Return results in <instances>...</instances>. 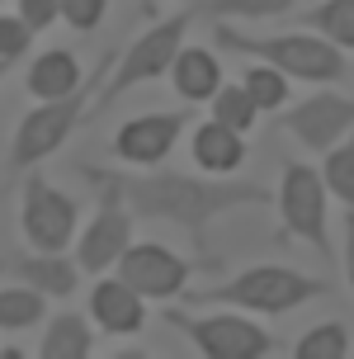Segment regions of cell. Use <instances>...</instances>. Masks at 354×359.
<instances>
[{"instance_id": "6da1fadb", "label": "cell", "mask_w": 354, "mask_h": 359, "mask_svg": "<svg viewBox=\"0 0 354 359\" xmlns=\"http://www.w3.org/2000/svg\"><path fill=\"white\" fill-rule=\"evenodd\" d=\"M76 175L90 184H109L118 189L132 217L147 222H170L189 236L198 255H208V227L217 217L236 213V208H269L279 194H269L255 180H231V175H184V170H104V165L76 161Z\"/></svg>"}, {"instance_id": "7a4b0ae2", "label": "cell", "mask_w": 354, "mask_h": 359, "mask_svg": "<svg viewBox=\"0 0 354 359\" xmlns=\"http://www.w3.org/2000/svg\"><path fill=\"white\" fill-rule=\"evenodd\" d=\"M212 43L222 53H236V57H250V62H269L279 67L283 76L293 81H340L345 76V48H336L326 34H279V38H260V34H241L231 29L227 19H217L212 29Z\"/></svg>"}, {"instance_id": "3957f363", "label": "cell", "mask_w": 354, "mask_h": 359, "mask_svg": "<svg viewBox=\"0 0 354 359\" xmlns=\"http://www.w3.org/2000/svg\"><path fill=\"white\" fill-rule=\"evenodd\" d=\"M321 293H326V279H312L302 269L250 265L241 274L222 279V284L189 293V307H241V312H260V317H283V312L312 303Z\"/></svg>"}, {"instance_id": "277c9868", "label": "cell", "mask_w": 354, "mask_h": 359, "mask_svg": "<svg viewBox=\"0 0 354 359\" xmlns=\"http://www.w3.org/2000/svg\"><path fill=\"white\" fill-rule=\"evenodd\" d=\"M114 72V53H104L95 62V72L81 81V86L71 90V95H57V100H38V109H29L15 128V147H10V170H34L38 161H48L57 147L71 137V128L86 118L90 100H95V90L100 81H109Z\"/></svg>"}, {"instance_id": "5b68a950", "label": "cell", "mask_w": 354, "mask_h": 359, "mask_svg": "<svg viewBox=\"0 0 354 359\" xmlns=\"http://www.w3.org/2000/svg\"><path fill=\"white\" fill-rule=\"evenodd\" d=\"M198 19V10H179V15H165L161 24H151L137 43H128L123 57H114V72H109V86L100 90V104H114L118 95H128L132 86L142 81H156V76L170 72V62L175 53L184 48V38H189V24Z\"/></svg>"}, {"instance_id": "8992f818", "label": "cell", "mask_w": 354, "mask_h": 359, "mask_svg": "<svg viewBox=\"0 0 354 359\" xmlns=\"http://www.w3.org/2000/svg\"><path fill=\"white\" fill-rule=\"evenodd\" d=\"M165 322L175 326L203 359H265V355H274V336H269L265 326H255L250 317H241V312L198 317V312H184V307H165Z\"/></svg>"}, {"instance_id": "52a82bcc", "label": "cell", "mask_w": 354, "mask_h": 359, "mask_svg": "<svg viewBox=\"0 0 354 359\" xmlns=\"http://www.w3.org/2000/svg\"><path fill=\"white\" fill-rule=\"evenodd\" d=\"M326 180L317 175V165H302V161H288L283 165V180H279V217L283 227L307 241V246H317L321 260H331V236H326Z\"/></svg>"}, {"instance_id": "ba28073f", "label": "cell", "mask_w": 354, "mask_h": 359, "mask_svg": "<svg viewBox=\"0 0 354 359\" xmlns=\"http://www.w3.org/2000/svg\"><path fill=\"white\" fill-rule=\"evenodd\" d=\"M19 227H24L34 251H67L81 232V203L71 194H62L57 184H48L43 175H29L24 180Z\"/></svg>"}, {"instance_id": "9c48e42d", "label": "cell", "mask_w": 354, "mask_h": 359, "mask_svg": "<svg viewBox=\"0 0 354 359\" xmlns=\"http://www.w3.org/2000/svg\"><path fill=\"white\" fill-rule=\"evenodd\" d=\"M279 128L293 133L307 151H321L326 156L340 137L354 133V100L350 95H336V90H317V95H307V100L283 109Z\"/></svg>"}, {"instance_id": "30bf717a", "label": "cell", "mask_w": 354, "mask_h": 359, "mask_svg": "<svg viewBox=\"0 0 354 359\" xmlns=\"http://www.w3.org/2000/svg\"><path fill=\"white\" fill-rule=\"evenodd\" d=\"M100 189V213L90 217L86 232H76V265L100 274V269H114L118 255L132 246V208H128L118 189L109 184H95Z\"/></svg>"}, {"instance_id": "8fae6325", "label": "cell", "mask_w": 354, "mask_h": 359, "mask_svg": "<svg viewBox=\"0 0 354 359\" xmlns=\"http://www.w3.org/2000/svg\"><path fill=\"white\" fill-rule=\"evenodd\" d=\"M114 274H118L128 288H137L142 298H179L194 269H189V260H179L175 251H165L156 241H132V246L118 255Z\"/></svg>"}, {"instance_id": "7c38bea8", "label": "cell", "mask_w": 354, "mask_h": 359, "mask_svg": "<svg viewBox=\"0 0 354 359\" xmlns=\"http://www.w3.org/2000/svg\"><path fill=\"white\" fill-rule=\"evenodd\" d=\"M184 133V114H142L114 133V151L128 165H161Z\"/></svg>"}, {"instance_id": "4fadbf2b", "label": "cell", "mask_w": 354, "mask_h": 359, "mask_svg": "<svg viewBox=\"0 0 354 359\" xmlns=\"http://www.w3.org/2000/svg\"><path fill=\"white\" fill-rule=\"evenodd\" d=\"M147 298H142L137 288H128L118 274L114 279H100V284L90 288V317L100 331L109 336H137L142 326H147Z\"/></svg>"}, {"instance_id": "5bb4252c", "label": "cell", "mask_w": 354, "mask_h": 359, "mask_svg": "<svg viewBox=\"0 0 354 359\" xmlns=\"http://www.w3.org/2000/svg\"><path fill=\"white\" fill-rule=\"evenodd\" d=\"M5 274H15L19 284H34L48 298H71L76 293V279H81V265L67 260L62 251H34V255H15L5 265Z\"/></svg>"}, {"instance_id": "9a60e30c", "label": "cell", "mask_w": 354, "mask_h": 359, "mask_svg": "<svg viewBox=\"0 0 354 359\" xmlns=\"http://www.w3.org/2000/svg\"><path fill=\"white\" fill-rule=\"evenodd\" d=\"M165 76H170L175 95H179V100H189V104H203V100H212V95H217V86H222L217 53H212V48H194V43H184V48H179Z\"/></svg>"}, {"instance_id": "2e32d148", "label": "cell", "mask_w": 354, "mask_h": 359, "mask_svg": "<svg viewBox=\"0 0 354 359\" xmlns=\"http://www.w3.org/2000/svg\"><path fill=\"white\" fill-rule=\"evenodd\" d=\"M194 161H198V170H208V175H231L236 165L246 161V133L208 118V123L194 133Z\"/></svg>"}, {"instance_id": "e0dca14e", "label": "cell", "mask_w": 354, "mask_h": 359, "mask_svg": "<svg viewBox=\"0 0 354 359\" xmlns=\"http://www.w3.org/2000/svg\"><path fill=\"white\" fill-rule=\"evenodd\" d=\"M81 81H86V72H81V62H76L67 48H53V53H43L34 67H29V90H34V100L71 95Z\"/></svg>"}, {"instance_id": "ac0fdd59", "label": "cell", "mask_w": 354, "mask_h": 359, "mask_svg": "<svg viewBox=\"0 0 354 359\" xmlns=\"http://www.w3.org/2000/svg\"><path fill=\"white\" fill-rule=\"evenodd\" d=\"M90 350H95V336H90V322L81 312L53 317L43 331V345H38L43 359H90Z\"/></svg>"}, {"instance_id": "d6986e66", "label": "cell", "mask_w": 354, "mask_h": 359, "mask_svg": "<svg viewBox=\"0 0 354 359\" xmlns=\"http://www.w3.org/2000/svg\"><path fill=\"white\" fill-rule=\"evenodd\" d=\"M48 312V293H38L34 284H10L0 288V331H29V326L43 322Z\"/></svg>"}, {"instance_id": "ffe728a7", "label": "cell", "mask_w": 354, "mask_h": 359, "mask_svg": "<svg viewBox=\"0 0 354 359\" xmlns=\"http://www.w3.org/2000/svg\"><path fill=\"white\" fill-rule=\"evenodd\" d=\"M298 19H302V29H317V34H326L336 48L354 53V0H321L312 10H302Z\"/></svg>"}, {"instance_id": "44dd1931", "label": "cell", "mask_w": 354, "mask_h": 359, "mask_svg": "<svg viewBox=\"0 0 354 359\" xmlns=\"http://www.w3.org/2000/svg\"><path fill=\"white\" fill-rule=\"evenodd\" d=\"M321 180H326V189L345 203V222H354V137H340V142L326 151Z\"/></svg>"}, {"instance_id": "7402d4cb", "label": "cell", "mask_w": 354, "mask_h": 359, "mask_svg": "<svg viewBox=\"0 0 354 359\" xmlns=\"http://www.w3.org/2000/svg\"><path fill=\"white\" fill-rule=\"evenodd\" d=\"M241 86H246V95L255 100L260 114L288 104V76H283L279 67H269V62H250L246 72H241Z\"/></svg>"}, {"instance_id": "603a6c76", "label": "cell", "mask_w": 354, "mask_h": 359, "mask_svg": "<svg viewBox=\"0 0 354 359\" xmlns=\"http://www.w3.org/2000/svg\"><path fill=\"white\" fill-rule=\"evenodd\" d=\"M298 0H198V19H279L288 15Z\"/></svg>"}, {"instance_id": "cb8c5ba5", "label": "cell", "mask_w": 354, "mask_h": 359, "mask_svg": "<svg viewBox=\"0 0 354 359\" xmlns=\"http://www.w3.org/2000/svg\"><path fill=\"white\" fill-rule=\"evenodd\" d=\"M208 104H212V118L227 123V128H236V133H250L255 118H260V109H255V100L246 95L241 81H236V86H217V95H212Z\"/></svg>"}, {"instance_id": "d4e9b609", "label": "cell", "mask_w": 354, "mask_h": 359, "mask_svg": "<svg viewBox=\"0 0 354 359\" xmlns=\"http://www.w3.org/2000/svg\"><path fill=\"white\" fill-rule=\"evenodd\" d=\"M350 355V331L340 322H321L312 331H302V341L293 345V359H345Z\"/></svg>"}, {"instance_id": "484cf974", "label": "cell", "mask_w": 354, "mask_h": 359, "mask_svg": "<svg viewBox=\"0 0 354 359\" xmlns=\"http://www.w3.org/2000/svg\"><path fill=\"white\" fill-rule=\"evenodd\" d=\"M29 43H34V29H29L24 19L19 15H0V62L15 67L19 57L29 53Z\"/></svg>"}, {"instance_id": "4316f807", "label": "cell", "mask_w": 354, "mask_h": 359, "mask_svg": "<svg viewBox=\"0 0 354 359\" xmlns=\"http://www.w3.org/2000/svg\"><path fill=\"white\" fill-rule=\"evenodd\" d=\"M57 5H62V19L71 29H81V34H90L109 10V0H57Z\"/></svg>"}, {"instance_id": "83f0119b", "label": "cell", "mask_w": 354, "mask_h": 359, "mask_svg": "<svg viewBox=\"0 0 354 359\" xmlns=\"http://www.w3.org/2000/svg\"><path fill=\"white\" fill-rule=\"evenodd\" d=\"M15 15L38 34V29H53V19H62V5L57 0H15Z\"/></svg>"}, {"instance_id": "f1b7e54d", "label": "cell", "mask_w": 354, "mask_h": 359, "mask_svg": "<svg viewBox=\"0 0 354 359\" xmlns=\"http://www.w3.org/2000/svg\"><path fill=\"white\" fill-rule=\"evenodd\" d=\"M345 279H350V293H354V222H345Z\"/></svg>"}, {"instance_id": "f546056e", "label": "cell", "mask_w": 354, "mask_h": 359, "mask_svg": "<svg viewBox=\"0 0 354 359\" xmlns=\"http://www.w3.org/2000/svg\"><path fill=\"white\" fill-rule=\"evenodd\" d=\"M5 72H10V62H0V81H5Z\"/></svg>"}, {"instance_id": "4dcf8cb0", "label": "cell", "mask_w": 354, "mask_h": 359, "mask_svg": "<svg viewBox=\"0 0 354 359\" xmlns=\"http://www.w3.org/2000/svg\"><path fill=\"white\" fill-rule=\"evenodd\" d=\"M0 274H5V265H0Z\"/></svg>"}, {"instance_id": "1f68e13d", "label": "cell", "mask_w": 354, "mask_h": 359, "mask_svg": "<svg viewBox=\"0 0 354 359\" xmlns=\"http://www.w3.org/2000/svg\"><path fill=\"white\" fill-rule=\"evenodd\" d=\"M0 5H5V0H0Z\"/></svg>"}]
</instances>
